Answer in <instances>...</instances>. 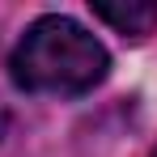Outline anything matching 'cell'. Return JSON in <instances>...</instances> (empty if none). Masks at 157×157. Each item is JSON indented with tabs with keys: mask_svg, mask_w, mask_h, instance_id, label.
I'll return each mask as SVG.
<instances>
[{
	"mask_svg": "<svg viewBox=\"0 0 157 157\" xmlns=\"http://www.w3.org/2000/svg\"><path fill=\"white\" fill-rule=\"evenodd\" d=\"M9 68H13V81L26 94L72 98V94L94 89L106 77L110 55H106V47L85 26H77L72 17L51 13V17H38L21 34Z\"/></svg>",
	"mask_w": 157,
	"mask_h": 157,
	"instance_id": "1",
	"label": "cell"
},
{
	"mask_svg": "<svg viewBox=\"0 0 157 157\" xmlns=\"http://www.w3.org/2000/svg\"><path fill=\"white\" fill-rule=\"evenodd\" d=\"M94 17H102L106 26H115L119 34H128V38H144L157 26V4L153 0H119V4L94 0Z\"/></svg>",
	"mask_w": 157,
	"mask_h": 157,
	"instance_id": "2",
	"label": "cell"
},
{
	"mask_svg": "<svg viewBox=\"0 0 157 157\" xmlns=\"http://www.w3.org/2000/svg\"><path fill=\"white\" fill-rule=\"evenodd\" d=\"M153 157H157V153H153Z\"/></svg>",
	"mask_w": 157,
	"mask_h": 157,
	"instance_id": "3",
	"label": "cell"
}]
</instances>
